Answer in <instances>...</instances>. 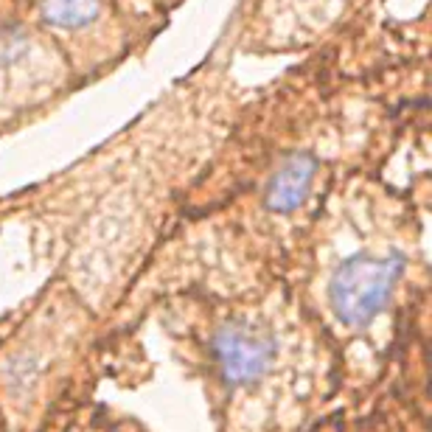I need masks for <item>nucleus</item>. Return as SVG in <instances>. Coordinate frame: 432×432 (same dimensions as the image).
Masks as SVG:
<instances>
[{"label":"nucleus","mask_w":432,"mask_h":432,"mask_svg":"<svg viewBox=\"0 0 432 432\" xmlns=\"http://www.w3.org/2000/svg\"><path fill=\"white\" fill-rule=\"evenodd\" d=\"M208 359L225 387L256 393L275 382V370L287 359L284 331L247 312L228 315L208 334Z\"/></svg>","instance_id":"f257e3e1"},{"label":"nucleus","mask_w":432,"mask_h":432,"mask_svg":"<svg viewBox=\"0 0 432 432\" xmlns=\"http://www.w3.org/2000/svg\"><path fill=\"white\" fill-rule=\"evenodd\" d=\"M43 17L57 29H82L96 20L99 0H43Z\"/></svg>","instance_id":"20e7f679"},{"label":"nucleus","mask_w":432,"mask_h":432,"mask_svg":"<svg viewBox=\"0 0 432 432\" xmlns=\"http://www.w3.org/2000/svg\"><path fill=\"white\" fill-rule=\"evenodd\" d=\"M315 171H317V160L312 154H292L270 180V188H267L270 210H278V213L295 210L306 199Z\"/></svg>","instance_id":"7ed1b4c3"},{"label":"nucleus","mask_w":432,"mask_h":432,"mask_svg":"<svg viewBox=\"0 0 432 432\" xmlns=\"http://www.w3.org/2000/svg\"><path fill=\"white\" fill-rule=\"evenodd\" d=\"M404 256L390 253H357L343 261L329 281V309L351 331L370 326L390 303L401 278Z\"/></svg>","instance_id":"f03ea898"}]
</instances>
